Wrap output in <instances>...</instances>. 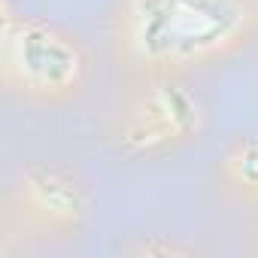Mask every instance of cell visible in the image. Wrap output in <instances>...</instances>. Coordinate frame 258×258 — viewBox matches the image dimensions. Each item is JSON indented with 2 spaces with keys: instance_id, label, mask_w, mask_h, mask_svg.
<instances>
[{
  "instance_id": "cell-4",
  "label": "cell",
  "mask_w": 258,
  "mask_h": 258,
  "mask_svg": "<svg viewBox=\"0 0 258 258\" xmlns=\"http://www.w3.org/2000/svg\"><path fill=\"white\" fill-rule=\"evenodd\" d=\"M91 216L85 179L61 161L19 167L4 191V228L31 237H73Z\"/></svg>"
},
{
  "instance_id": "cell-2",
  "label": "cell",
  "mask_w": 258,
  "mask_h": 258,
  "mask_svg": "<svg viewBox=\"0 0 258 258\" xmlns=\"http://www.w3.org/2000/svg\"><path fill=\"white\" fill-rule=\"evenodd\" d=\"M94 55L79 34L46 19L13 10L0 13V82L7 94L34 106H64L85 94Z\"/></svg>"
},
{
  "instance_id": "cell-3",
  "label": "cell",
  "mask_w": 258,
  "mask_h": 258,
  "mask_svg": "<svg viewBox=\"0 0 258 258\" xmlns=\"http://www.w3.org/2000/svg\"><path fill=\"white\" fill-rule=\"evenodd\" d=\"M106 121L109 143L127 158L167 155L207 127L201 94L173 73H131Z\"/></svg>"
},
{
  "instance_id": "cell-1",
  "label": "cell",
  "mask_w": 258,
  "mask_h": 258,
  "mask_svg": "<svg viewBox=\"0 0 258 258\" xmlns=\"http://www.w3.org/2000/svg\"><path fill=\"white\" fill-rule=\"evenodd\" d=\"M258 34V0H115L106 13L109 58L131 73L219 64Z\"/></svg>"
},
{
  "instance_id": "cell-5",
  "label": "cell",
  "mask_w": 258,
  "mask_h": 258,
  "mask_svg": "<svg viewBox=\"0 0 258 258\" xmlns=\"http://www.w3.org/2000/svg\"><path fill=\"white\" fill-rule=\"evenodd\" d=\"M216 173L225 191L258 207V137H234L219 155Z\"/></svg>"
}]
</instances>
